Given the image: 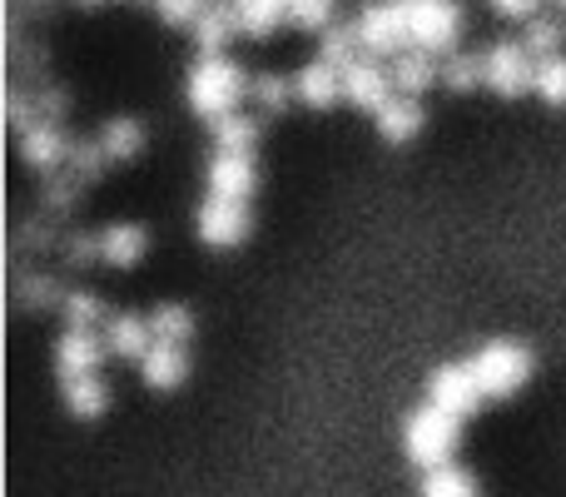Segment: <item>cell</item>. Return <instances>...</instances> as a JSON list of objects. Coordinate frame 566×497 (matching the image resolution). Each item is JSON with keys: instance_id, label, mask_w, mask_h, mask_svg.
<instances>
[{"instance_id": "1", "label": "cell", "mask_w": 566, "mask_h": 497, "mask_svg": "<svg viewBox=\"0 0 566 497\" xmlns=\"http://www.w3.org/2000/svg\"><path fill=\"white\" fill-rule=\"evenodd\" d=\"M249 80L254 75H244L229 55H199L195 65H189V85H185L189 110L214 125V120H224L239 110V100L249 95Z\"/></svg>"}, {"instance_id": "2", "label": "cell", "mask_w": 566, "mask_h": 497, "mask_svg": "<svg viewBox=\"0 0 566 497\" xmlns=\"http://www.w3.org/2000/svg\"><path fill=\"white\" fill-rule=\"evenodd\" d=\"M458 428H462L458 413L438 408V403H422V408L408 413V423H402V453H408L418 468H442V463H452V453H458Z\"/></svg>"}, {"instance_id": "3", "label": "cell", "mask_w": 566, "mask_h": 497, "mask_svg": "<svg viewBox=\"0 0 566 497\" xmlns=\"http://www.w3.org/2000/svg\"><path fill=\"white\" fill-rule=\"evenodd\" d=\"M468 363H472V373H478V383H482L488 398H507V393H517L522 383L532 379V349L527 343H517V339L482 343Z\"/></svg>"}, {"instance_id": "4", "label": "cell", "mask_w": 566, "mask_h": 497, "mask_svg": "<svg viewBox=\"0 0 566 497\" xmlns=\"http://www.w3.org/2000/svg\"><path fill=\"white\" fill-rule=\"evenodd\" d=\"M537 80V55H532L522 40H497V45L482 50V85L502 100H517L532 90Z\"/></svg>"}, {"instance_id": "5", "label": "cell", "mask_w": 566, "mask_h": 497, "mask_svg": "<svg viewBox=\"0 0 566 497\" xmlns=\"http://www.w3.org/2000/svg\"><path fill=\"white\" fill-rule=\"evenodd\" d=\"M408 35L418 50L452 55L462 40V6L458 0H408Z\"/></svg>"}, {"instance_id": "6", "label": "cell", "mask_w": 566, "mask_h": 497, "mask_svg": "<svg viewBox=\"0 0 566 497\" xmlns=\"http://www.w3.org/2000/svg\"><path fill=\"white\" fill-rule=\"evenodd\" d=\"M353 30H358L363 50L368 55H398V50L412 45L408 35V0H373V6L358 10V20H353Z\"/></svg>"}, {"instance_id": "7", "label": "cell", "mask_w": 566, "mask_h": 497, "mask_svg": "<svg viewBox=\"0 0 566 497\" xmlns=\"http://www.w3.org/2000/svg\"><path fill=\"white\" fill-rule=\"evenodd\" d=\"M195 229H199V239H205L209 249H234V245H244L249 239L254 219H249V205H239V199L209 195L205 205L195 209Z\"/></svg>"}, {"instance_id": "8", "label": "cell", "mask_w": 566, "mask_h": 497, "mask_svg": "<svg viewBox=\"0 0 566 497\" xmlns=\"http://www.w3.org/2000/svg\"><path fill=\"white\" fill-rule=\"evenodd\" d=\"M392 95H398V90H392V75H388V70L378 65V55H368V50H363L353 65H343V100H348V105H358V110H368V115H378V110L388 105Z\"/></svg>"}, {"instance_id": "9", "label": "cell", "mask_w": 566, "mask_h": 497, "mask_svg": "<svg viewBox=\"0 0 566 497\" xmlns=\"http://www.w3.org/2000/svg\"><path fill=\"white\" fill-rule=\"evenodd\" d=\"M482 398H488V393H482V383H478V373H472V363H442V369L428 379V403H438V408L458 413V418L478 413Z\"/></svg>"}, {"instance_id": "10", "label": "cell", "mask_w": 566, "mask_h": 497, "mask_svg": "<svg viewBox=\"0 0 566 497\" xmlns=\"http://www.w3.org/2000/svg\"><path fill=\"white\" fill-rule=\"evenodd\" d=\"M205 179H209V195L249 205L254 189H259V165H254V155H239V149H214Z\"/></svg>"}, {"instance_id": "11", "label": "cell", "mask_w": 566, "mask_h": 497, "mask_svg": "<svg viewBox=\"0 0 566 497\" xmlns=\"http://www.w3.org/2000/svg\"><path fill=\"white\" fill-rule=\"evenodd\" d=\"M15 149H20V159H25V169L55 175V169H65V159H70V135L60 125H50V120H35V125H25L15 135Z\"/></svg>"}, {"instance_id": "12", "label": "cell", "mask_w": 566, "mask_h": 497, "mask_svg": "<svg viewBox=\"0 0 566 497\" xmlns=\"http://www.w3.org/2000/svg\"><path fill=\"white\" fill-rule=\"evenodd\" d=\"M105 339L109 359H125V363H139L149 349H155V329H149V313H129V309H115L99 329Z\"/></svg>"}, {"instance_id": "13", "label": "cell", "mask_w": 566, "mask_h": 497, "mask_svg": "<svg viewBox=\"0 0 566 497\" xmlns=\"http://www.w3.org/2000/svg\"><path fill=\"white\" fill-rule=\"evenodd\" d=\"M109 359L105 339L95 329H65L55 339V373L60 379H80V373H99V363Z\"/></svg>"}, {"instance_id": "14", "label": "cell", "mask_w": 566, "mask_h": 497, "mask_svg": "<svg viewBox=\"0 0 566 497\" xmlns=\"http://www.w3.org/2000/svg\"><path fill=\"white\" fill-rule=\"evenodd\" d=\"M293 100L308 110H333L343 100V70L328 60H308V65L293 75Z\"/></svg>"}, {"instance_id": "15", "label": "cell", "mask_w": 566, "mask_h": 497, "mask_svg": "<svg viewBox=\"0 0 566 497\" xmlns=\"http://www.w3.org/2000/svg\"><path fill=\"white\" fill-rule=\"evenodd\" d=\"M145 253H149V229L135 225V219L99 229V263H109V269H135Z\"/></svg>"}, {"instance_id": "16", "label": "cell", "mask_w": 566, "mask_h": 497, "mask_svg": "<svg viewBox=\"0 0 566 497\" xmlns=\"http://www.w3.org/2000/svg\"><path fill=\"white\" fill-rule=\"evenodd\" d=\"M239 35V15H234V0H209L205 15L189 25V40H195L199 55H224V45Z\"/></svg>"}, {"instance_id": "17", "label": "cell", "mask_w": 566, "mask_h": 497, "mask_svg": "<svg viewBox=\"0 0 566 497\" xmlns=\"http://www.w3.org/2000/svg\"><path fill=\"white\" fill-rule=\"evenodd\" d=\"M388 75H392V90H398V95H422V90H432L442 80V65H438V55H432V50L408 45V50H398V55H392Z\"/></svg>"}, {"instance_id": "18", "label": "cell", "mask_w": 566, "mask_h": 497, "mask_svg": "<svg viewBox=\"0 0 566 497\" xmlns=\"http://www.w3.org/2000/svg\"><path fill=\"white\" fill-rule=\"evenodd\" d=\"M139 379H145V389H155V393L179 389V383L189 379V353H185V343H159V339H155V349L139 359Z\"/></svg>"}, {"instance_id": "19", "label": "cell", "mask_w": 566, "mask_h": 497, "mask_svg": "<svg viewBox=\"0 0 566 497\" xmlns=\"http://www.w3.org/2000/svg\"><path fill=\"white\" fill-rule=\"evenodd\" d=\"M95 139L109 155V165H129V159H139V149H145V125H139L135 115H115L99 125Z\"/></svg>"}, {"instance_id": "20", "label": "cell", "mask_w": 566, "mask_h": 497, "mask_svg": "<svg viewBox=\"0 0 566 497\" xmlns=\"http://www.w3.org/2000/svg\"><path fill=\"white\" fill-rule=\"evenodd\" d=\"M373 120H378V135L388 139V145H408L422 130V105H418V95H392Z\"/></svg>"}, {"instance_id": "21", "label": "cell", "mask_w": 566, "mask_h": 497, "mask_svg": "<svg viewBox=\"0 0 566 497\" xmlns=\"http://www.w3.org/2000/svg\"><path fill=\"white\" fill-rule=\"evenodd\" d=\"M60 398L75 418H99L109 408V383L99 373H80V379H60Z\"/></svg>"}, {"instance_id": "22", "label": "cell", "mask_w": 566, "mask_h": 497, "mask_svg": "<svg viewBox=\"0 0 566 497\" xmlns=\"http://www.w3.org/2000/svg\"><path fill=\"white\" fill-rule=\"evenodd\" d=\"M109 313L115 309H105V299H99L95 289H65V299H60L65 329H105Z\"/></svg>"}, {"instance_id": "23", "label": "cell", "mask_w": 566, "mask_h": 497, "mask_svg": "<svg viewBox=\"0 0 566 497\" xmlns=\"http://www.w3.org/2000/svg\"><path fill=\"white\" fill-rule=\"evenodd\" d=\"M234 15H239V30L254 40L274 35L279 25H289V6L283 0H234Z\"/></svg>"}, {"instance_id": "24", "label": "cell", "mask_w": 566, "mask_h": 497, "mask_svg": "<svg viewBox=\"0 0 566 497\" xmlns=\"http://www.w3.org/2000/svg\"><path fill=\"white\" fill-rule=\"evenodd\" d=\"M10 293H15V309H25V313H40V309H50V303L60 309V299H65V289H60L50 273H35V269L15 273Z\"/></svg>"}, {"instance_id": "25", "label": "cell", "mask_w": 566, "mask_h": 497, "mask_svg": "<svg viewBox=\"0 0 566 497\" xmlns=\"http://www.w3.org/2000/svg\"><path fill=\"white\" fill-rule=\"evenodd\" d=\"M149 329H155V339L159 343H185L189 349V339H195V313L185 309V303H155L149 309Z\"/></svg>"}, {"instance_id": "26", "label": "cell", "mask_w": 566, "mask_h": 497, "mask_svg": "<svg viewBox=\"0 0 566 497\" xmlns=\"http://www.w3.org/2000/svg\"><path fill=\"white\" fill-rule=\"evenodd\" d=\"M259 145V120L254 115H224L214 120V149H239V155H254Z\"/></svg>"}, {"instance_id": "27", "label": "cell", "mask_w": 566, "mask_h": 497, "mask_svg": "<svg viewBox=\"0 0 566 497\" xmlns=\"http://www.w3.org/2000/svg\"><path fill=\"white\" fill-rule=\"evenodd\" d=\"M442 90H452V95H468V90L482 85V55H468V50H452V55H442Z\"/></svg>"}, {"instance_id": "28", "label": "cell", "mask_w": 566, "mask_h": 497, "mask_svg": "<svg viewBox=\"0 0 566 497\" xmlns=\"http://www.w3.org/2000/svg\"><path fill=\"white\" fill-rule=\"evenodd\" d=\"M562 40H566V25H562V15H527V30H522V45L532 50V55H562Z\"/></svg>"}, {"instance_id": "29", "label": "cell", "mask_w": 566, "mask_h": 497, "mask_svg": "<svg viewBox=\"0 0 566 497\" xmlns=\"http://www.w3.org/2000/svg\"><path fill=\"white\" fill-rule=\"evenodd\" d=\"M422 497H478V483H472L468 468L442 463V468H428V478H422Z\"/></svg>"}, {"instance_id": "30", "label": "cell", "mask_w": 566, "mask_h": 497, "mask_svg": "<svg viewBox=\"0 0 566 497\" xmlns=\"http://www.w3.org/2000/svg\"><path fill=\"white\" fill-rule=\"evenodd\" d=\"M363 55V40H358V30L353 25H328L318 35V60H328V65H353V60Z\"/></svg>"}, {"instance_id": "31", "label": "cell", "mask_w": 566, "mask_h": 497, "mask_svg": "<svg viewBox=\"0 0 566 497\" xmlns=\"http://www.w3.org/2000/svg\"><path fill=\"white\" fill-rule=\"evenodd\" d=\"M40 179H45V195H40V199H45L50 215H65V209H75L80 189H85V179H80L70 165H65V169H55V175H40Z\"/></svg>"}, {"instance_id": "32", "label": "cell", "mask_w": 566, "mask_h": 497, "mask_svg": "<svg viewBox=\"0 0 566 497\" xmlns=\"http://www.w3.org/2000/svg\"><path fill=\"white\" fill-rule=\"evenodd\" d=\"M532 95H542L547 105H566V55H542L537 60V80H532Z\"/></svg>"}, {"instance_id": "33", "label": "cell", "mask_w": 566, "mask_h": 497, "mask_svg": "<svg viewBox=\"0 0 566 497\" xmlns=\"http://www.w3.org/2000/svg\"><path fill=\"white\" fill-rule=\"evenodd\" d=\"M249 100L259 105V115H279V110L293 100V80H283V75H254V80H249Z\"/></svg>"}, {"instance_id": "34", "label": "cell", "mask_w": 566, "mask_h": 497, "mask_svg": "<svg viewBox=\"0 0 566 497\" xmlns=\"http://www.w3.org/2000/svg\"><path fill=\"white\" fill-rule=\"evenodd\" d=\"M65 165L75 169L85 185H95V179L109 169V155L99 149V139H70V159H65Z\"/></svg>"}, {"instance_id": "35", "label": "cell", "mask_w": 566, "mask_h": 497, "mask_svg": "<svg viewBox=\"0 0 566 497\" xmlns=\"http://www.w3.org/2000/svg\"><path fill=\"white\" fill-rule=\"evenodd\" d=\"M289 6V25L308 30V35H323L333 25V0H283Z\"/></svg>"}, {"instance_id": "36", "label": "cell", "mask_w": 566, "mask_h": 497, "mask_svg": "<svg viewBox=\"0 0 566 497\" xmlns=\"http://www.w3.org/2000/svg\"><path fill=\"white\" fill-rule=\"evenodd\" d=\"M60 259H65V269H85V263H95L99 259V235H85V229L60 235Z\"/></svg>"}, {"instance_id": "37", "label": "cell", "mask_w": 566, "mask_h": 497, "mask_svg": "<svg viewBox=\"0 0 566 497\" xmlns=\"http://www.w3.org/2000/svg\"><path fill=\"white\" fill-rule=\"evenodd\" d=\"M149 6H155V15L165 20V25L189 30L199 15H205V6H209V0H149Z\"/></svg>"}, {"instance_id": "38", "label": "cell", "mask_w": 566, "mask_h": 497, "mask_svg": "<svg viewBox=\"0 0 566 497\" xmlns=\"http://www.w3.org/2000/svg\"><path fill=\"white\" fill-rule=\"evenodd\" d=\"M35 110H40V120H50V125H60V120L70 115V95H65V90H50V85H40V90H35Z\"/></svg>"}, {"instance_id": "39", "label": "cell", "mask_w": 566, "mask_h": 497, "mask_svg": "<svg viewBox=\"0 0 566 497\" xmlns=\"http://www.w3.org/2000/svg\"><path fill=\"white\" fill-rule=\"evenodd\" d=\"M537 6L542 0H492V10H502V15H522V20L537 15Z\"/></svg>"}, {"instance_id": "40", "label": "cell", "mask_w": 566, "mask_h": 497, "mask_svg": "<svg viewBox=\"0 0 566 497\" xmlns=\"http://www.w3.org/2000/svg\"><path fill=\"white\" fill-rule=\"evenodd\" d=\"M75 6H85V10H95V6H105V0H75Z\"/></svg>"}, {"instance_id": "41", "label": "cell", "mask_w": 566, "mask_h": 497, "mask_svg": "<svg viewBox=\"0 0 566 497\" xmlns=\"http://www.w3.org/2000/svg\"><path fill=\"white\" fill-rule=\"evenodd\" d=\"M552 10H557V15H566V0H552Z\"/></svg>"}]
</instances>
